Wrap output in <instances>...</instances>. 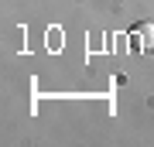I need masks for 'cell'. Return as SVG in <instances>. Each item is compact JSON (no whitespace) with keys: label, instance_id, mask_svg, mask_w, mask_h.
Masks as SVG:
<instances>
[{"label":"cell","instance_id":"1","mask_svg":"<svg viewBox=\"0 0 154 147\" xmlns=\"http://www.w3.org/2000/svg\"><path fill=\"white\" fill-rule=\"evenodd\" d=\"M134 41H137V48H151L154 51V24H137L134 27Z\"/></svg>","mask_w":154,"mask_h":147}]
</instances>
